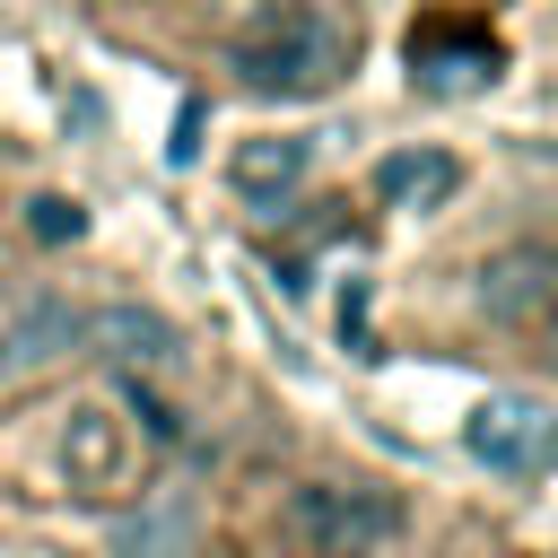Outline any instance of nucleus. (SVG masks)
<instances>
[{
  "label": "nucleus",
  "mask_w": 558,
  "mask_h": 558,
  "mask_svg": "<svg viewBox=\"0 0 558 558\" xmlns=\"http://www.w3.org/2000/svg\"><path fill=\"white\" fill-rule=\"evenodd\" d=\"M349 52H357V35H349V17H340L331 0H279V9H262V17L235 26L227 70H235L244 96L296 105V96L340 87V78H349Z\"/></svg>",
  "instance_id": "obj_1"
},
{
  "label": "nucleus",
  "mask_w": 558,
  "mask_h": 558,
  "mask_svg": "<svg viewBox=\"0 0 558 558\" xmlns=\"http://www.w3.org/2000/svg\"><path fill=\"white\" fill-rule=\"evenodd\" d=\"M401 497L392 488H366V480H305L279 514L288 549L296 558H384L401 541Z\"/></svg>",
  "instance_id": "obj_2"
},
{
  "label": "nucleus",
  "mask_w": 558,
  "mask_h": 558,
  "mask_svg": "<svg viewBox=\"0 0 558 558\" xmlns=\"http://www.w3.org/2000/svg\"><path fill=\"white\" fill-rule=\"evenodd\" d=\"M462 453L497 480H541L558 462V410L532 401V392H488L471 418H462Z\"/></svg>",
  "instance_id": "obj_3"
},
{
  "label": "nucleus",
  "mask_w": 558,
  "mask_h": 558,
  "mask_svg": "<svg viewBox=\"0 0 558 558\" xmlns=\"http://www.w3.org/2000/svg\"><path fill=\"white\" fill-rule=\"evenodd\" d=\"M96 331V305H70V296H35L0 323V375H26V366H61L70 349H87Z\"/></svg>",
  "instance_id": "obj_4"
},
{
  "label": "nucleus",
  "mask_w": 558,
  "mask_h": 558,
  "mask_svg": "<svg viewBox=\"0 0 558 558\" xmlns=\"http://www.w3.org/2000/svg\"><path fill=\"white\" fill-rule=\"evenodd\" d=\"M314 174V140H296V131H253L235 157H227V183H235V201L244 209H288L296 201V183Z\"/></svg>",
  "instance_id": "obj_5"
},
{
  "label": "nucleus",
  "mask_w": 558,
  "mask_h": 558,
  "mask_svg": "<svg viewBox=\"0 0 558 558\" xmlns=\"http://www.w3.org/2000/svg\"><path fill=\"white\" fill-rule=\"evenodd\" d=\"M61 480L70 488H122L131 480V427L113 401H78L61 418Z\"/></svg>",
  "instance_id": "obj_6"
},
{
  "label": "nucleus",
  "mask_w": 558,
  "mask_h": 558,
  "mask_svg": "<svg viewBox=\"0 0 558 558\" xmlns=\"http://www.w3.org/2000/svg\"><path fill=\"white\" fill-rule=\"evenodd\" d=\"M201 523H209V514H201L192 488H157V497H148L140 514H122L105 541H113V558H192V549H201Z\"/></svg>",
  "instance_id": "obj_7"
},
{
  "label": "nucleus",
  "mask_w": 558,
  "mask_h": 558,
  "mask_svg": "<svg viewBox=\"0 0 558 558\" xmlns=\"http://www.w3.org/2000/svg\"><path fill=\"white\" fill-rule=\"evenodd\" d=\"M410 70H418V87L427 96H471V87H488L497 78V44L480 35V26H427L418 44H410Z\"/></svg>",
  "instance_id": "obj_8"
},
{
  "label": "nucleus",
  "mask_w": 558,
  "mask_h": 558,
  "mask_svg": "<svg viewBox=\"0 0 558 558\" xmlns=\"http://www.w3.org/2000/svg\"><path fill=\"white\" fill-rule=\"evenodd\" d=\"M453 183H462V157L453 148H392L375 166V201L384 209H436Z\"/></svg>",
  "instance_id": "obj_9"
},
{
  "label": "nucleus",
  "mask_w": 558,
  "mask_h": 558,
  "mask_svg": "<svg viewBox=\"0 0 558 558\" xmlns=\"http://www.w3.org/2000/svg\"><path fill=\"white\" fill-rule=\"evenodd\" d=\"M549 288H558V253H497L488 270H480V305L497 314V323H523V314H541L549 305Z\"/></svg>",
  "instance_id": "obj_10"
},
{
  "label": "nucleus",
  "mask_w": 558,
  "mask_h": 558,
  "mask_svg": "<svg viewBox=\"0 0 558 558\" xmlns=\"http://www.w3.org/2000/svg\"><path fill=\"white\" fill-rule=\"evenodd\" d=\"M87 349H105V357H131V366H174V357H183V331H174L166 314H148V305H96V331H87Z\"/></svg>",
  "instance_id": "obj_11"
},
{
  "label": "nucleus",
  "mask_w": 558,
  "mask_h": 558,
  "mask_svg": "<svg viewBox=\"0 0 558 558\" xmlns=\"http://www.w3.org/2000/svg\"><path fill=\"white\" fill-rule=\"evenodd\" d=\"M26 227L35 235H52V244H70L87 218H78V201H61V192H44V201H26Z\"/></svg>",
  "instance_id": "obj_12"
},
{
  "label": "nucleus",
  "mask_w": 558,
  "mask_h": 558,
  "mask_svg": "<svg viewBox=\"0 0 558 558\" xmlns=\"http://www.w3.org/2000/svg\"><path fill=\"white\" fill-rule=\"evenodd\" d=\"M192 157H201V105H183V122L166 140V166H192Z\"/></svg>",
  "instance_id": "obj_13"
},
{
  "label": "nucleus",
  "mask_w": 558,
  "mask_h": 558,
  "mask_svg": "<svg viewBox=\"0 0 558 558\" xmlns=\"http://www.w3.org/2000/svg\"><path fill=\"white\" fill-rule=\"evenodd\" d=\"M218 9H253V0H218Z\"/></svg>",
  "instance_id": "obj_14"
},
{
  "label": "nucleus",
  "mask_w": 558,
  "mask_h": 558,
  "mask_svg": "<svg viewBox=\"0 0 558 558\" xmlns=\"http://www.w3.org/2000/svg\"><path fill=\"white\" fill-rule=\"evenodd\" d=\"M549 366H558V349H549Z\"/></svg>",
  "instance_id": "obj_15"
}]
</instances>
